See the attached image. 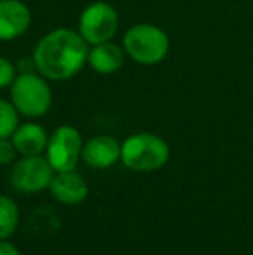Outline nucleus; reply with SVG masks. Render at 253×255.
Instances as JSON below:
<instances>
[{
	"label": "nucleus",
	"mask_w": 253,
	"mask_h": 255,
	"mask_svg": "<svg viewBox=\"0 0 253 255\" xmlns=\"http://www.w3.org/2000/svg\"><path fill=\"white\" fill-rule=\"evenodd\" d=\"M10 103L23 117L40 118L52 106V89L40 73H19L10 85Z\"/></svg>",
	"instance_id": "20e7f679"
},
{
	"label": "nucleus",
	"mask_w": 253,
	"mask_h": 255,
	"mask_svg": "<svg viewBox=\"0 0 253 255\" xmlns=\"http://www.w3.org/2000/svg\"><path fill=\"white\" fill-rule=\"evenodd\" d=\"M122 158V144L111 135H95L84 142L82 160L95 170H106Z\"/></svg>",
	"instance_id": "6e6552de"
},
{
	"label": "nucleus",
	"mask_w": 253,
	"mask_h": 255,
	"mask_svg": "<svg viewBox=\"0 0 253 255\" xmlns=\"http://www.w3.org/2000/svg\"><path fill=\"white\" fill-rule=\"evenodd\" d=\"M88 51V44L78 31L58 28L38 40L31 57L42 77L59 82L73 78L84 70Z\"/></svg>",
	"instance_id": "f257e3e1"
},
{
	"label": "nucleus",
	"mask_w": 253,
	"mask_h": 255,
	"mask_svg": "<svg viewBox=\"0 0 253 255\" xmlns=\"http://www.w3.org/2000/svg\"><path fill=\"white\" fill-rule=\"evenodd\" d=\"M16 77V66L9 59L0 56V89L10 87Z\"/></svg>",
	"instance_id": "2eb2a0df"
},
{
	"label": "nucleus",
	"mask_w": 253,
	"mask_h": 255,
	"mask_svg": "<svg viewBox=\"0 0 253 255\" xmlns=\"http://www.w3.org/2000/svg\"><path fill=\"white\" fill-rule=\"evenodd\" d=\"M123 51L132 61L144 66L162 63L170 51V38L156 24L139 23L123 35Z\"/></svg>",
	"instance_id": "7ed1b4c3"
},
{
	"label": "nucleus",
	"mask_w": 253,
	"mask_h": 255,
	"mask_svg": "<svg viewBox=\"0 0 253 255\" xmlns=\"http://www.w3.org/2000/svg\"><path fill=\"white\" fill-rule=\"evenodd\" d=\"M19 125V113L14 104L5 99H0V139L10 137Z\"/></svg>",
	"instance_id": "4468645a"
},
{
	"label": "nucleus",
	"mask_w": 253,
	"mask_h": 255,
	"mask_svg": "<svg viewBox=\"0 0 253 255\" xmlns=\"http://www.w3.org/2000/svg\"><path fill=\"white\" fill-rule=\"evenodd\" d=\"M54 174V168L42 154L23 156L10 172V186L17 193H40L49 189Z\"/></svg>",
	"instance_id": "0eeeda50"
},
{
	"label": "nucleus",
	"mask_w": 253,
	"mask_h": 255,
	"mask_svg": "<svg viewBox=\"0 0 253 255\" xmlns=\"http://www.w3.org/2000/svg\"><path fill=\"white\" fill-rule=\"evenodd\" d=\"M84 141L78 128L71 125H61L49 135L45 158L54 168V172L75 170L82 158Z\"/></svg>",
	"instance_id": "423d86ee"
},
{
	"label": "nucleus",
	"mask_w": 253,
	"mask_h": 255,
	"mask_svg": "<svg viewBox=\"0 0 253 255\" xmlns=\"http://www.w3.org/2000/svg\"><path fill=\"white\" fill-rule=\"evenodd\" d=\"M123 61H125L123 47L109 40L92 45V49L88 51L87 64L101 75H113L123 66Z\"/></svg>",
	"instance_id": "f8f14e48"
},
{
	"label": "nucleus",
	"mask_w": 253,
	"mask_h": 255,
	"mask_svg": "<svg viewBox=\"0 0 253 255\" xmlns=\"http://www.w3.org/2000/svg\"><path fill=\"white\" fill-rule=\"evenodd\" d=\"M118 12L108 2H94L87 5L78 19V33L88 45L109 42L118 30Z\"/></svg>",
	"instance_id": "39448f33"
},
{
	"label": "nucleus",
	"mask_w": 253,
	"mask_h": 255,
	"mask_svg": "<svg viewBox=\"0 0 253 255\" xmlns=\"http://www.w3.org/2000/svg\"><path fill=\"white\" fill-rule=\"evenodd\" d=\"M170 158V148L163 137L151 132L128 135L122 142V161L128 170L155 172L165 167Z\"/></svg>",
	"instance_id": "f03ea898"
},
{
	"label": "nucleus",
	"mask_w": 253,
	"mask_h": 255,
	"mask_svg": "<svg viewBox=\"0 0 253 255\" xmlns=\"http://www.w3.org/2000/svg\"><path fill=\"white\" fill-rule=\"evenodd\" d=\"M52 198L63 205H78L88 196V186L75 170L56 172L49 184Z\"/></svg>",
	"instance_id": "9d476101"
},
{
	"label": "nucleus",
	"mask_w": 253,
	"mask_h": 255,
	"mask_svg": "<svg viewBox=\"0 0 253 255\" xmlns=\"http://www.w3.org/2000/svg\"><path fill=\"white\" fill-rule=\"evenodd\" d=\"M16 146H14L12 139L5 137V139H0V165H9L14 161L16 158Z\"/></svg>",
	"instance_id": "dca6fc26"
},
{
	"label": "nucleus",
	"mask_w": 253,
	"mask_h": 255,
	"mask_svg": "<svg viewBox=\"0 0 253 255\" xmlns=\"http://www.w3.org/2000/svg\"><path fill=\"white\" fill-rule=\"evenodd\" d=\"M19 226V208L12 198L0 195V240H9Z\"/></svg>",
	"instance_id": "ddd939ff"
},
{
	"label": "nucleus",
	"mask_w": 253,
	"mask_h": 255,
	"mask_svg": "<svg viewBox=\"0 0 253 255\" xmlns=\"http://www.w3.org/2000/svg\"><path fill=\"white\" fill-rule=\"evenodd\" d=\"M0 255H21V252L7 240H0Z\"/></svg>",
	"instance_id": "f3484780"
},
{
	"label": "nucleus",
	"mask_w": 253,
	"mask_h": 255,
	"mask_svg": "<svg viewBox=\"0 0 253 255\" xmlns=\"http://www.w3.org/2000/svg\"><path fill=\"white\" fill-rule=\"evenodd\" d=\"M31 12L21 0H0V40H14L28 31Z\"/></svg>",
	"instance_id": "1a4fd4ad"
},
{
	"label": "nucleus",
	"mask_w": 253,
	"mask_h": 255,
	"mask_svg": "<svg viewBox=\"0 0 253 255\" xmlns=\"http://www.w3.org/2000/svg\"><path fill=\"white\" fill-rule=\"evenodd\" d=\"M10 139H12L17 153L23 154V156L42 154L49 142V135L45 128L42 125L35 124V122H26V124L17 125Z\"/></svg>",
	"instance_id": "9b49d317"
}]
</instances>
